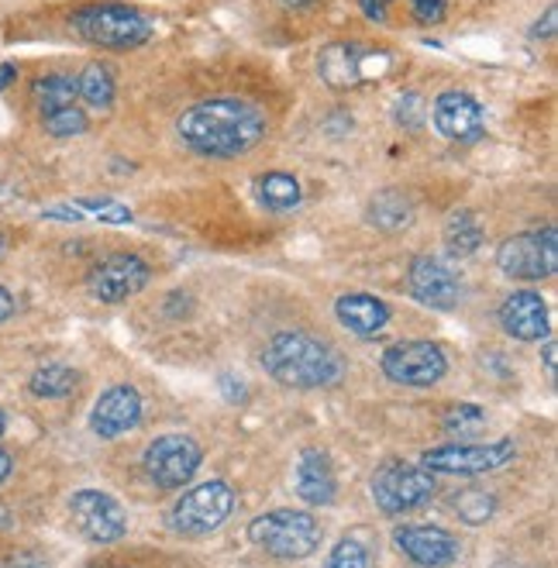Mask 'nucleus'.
<instances>
[{"label":"nucleus","instance_id":"nucleus-32","mask_svg":"<svg viewBox=\"0 0 558 568\" xmlns=\"http://www.w3.org/2000/svg\"><path fill=\"white\" fill-rule=\"evenodd\" d=\"M486 424V414L473 404H458L445 414V430L448 434H473Z\"/></svg>","mask_w":558,"mask_h":568},{"label":"nucleus","instance_id":"nucleus-37","mask_svg":"<svg viewBox=\"0 0 558 568\" xmlns=\"http://www.w3.org/2000/svg\"><path fill=\"white\" fill-rule=\"evenodd\" d=\"M14 80H18V65H14V62H4V65H0V93H4Z\"/></svg>","mask_w":558,"mask_h":568},{"label":"nucleus","instance_id":"nucleus-11","mask_svg":"<svg viewBox=\"0 0 558 568\" xmlns=\"http://www.w3.org/2000/svg\"><path fill=\"white\" fill-rule=\"evenodd\" d=\"M383 373L389 383H397V386L424 389V386H435L448 373V358H445L442 345L414 338V342H400V345L386 348Z\"/></svg>","mask_w":558,"mask_h":568},{"label":"nucleus","instance_id":"nucleus-14","mask_svg":"<svg viewBox=\"0 0 558 568\" xmlns=\"http://www.w3.org/2000/svg\"><path fill=\"white\" fill-rule=\"evenodd\" d=\"M407 286L417 304L432 311H452L463 300V280L452 273V265L435 255H417L407 270Z\"/></svg>","mask_w":558,"mask_h":568},{"label":"nucleus","instance_id":"nucleus-3","mask_svg":"<svg viewBox=\"0 0 558 568\" xmlns=\"http://www.w3.org/2000/svg\"><path fill=\"white\" fill-rule=\"evenodd\" d=\"M77 36L111 52L142 49L152 39V21L131 4H87L73 11Z\"/></svg>","mask_w":558,"mask_h":568},{"label":"nucleus","instance_id":"nucleus-18","mask_svg":"<svg viewBox=\"0 0 558 568\" xmlns=\"http://www.w3.org/2000/svg\"><path fill=\"white\" fill-rule=\"evenodd\" d=\"M500 327L517 342H545L548 338V304L535 290H517L504 300Z\"/></svg>","mask_w":558,"mask_h":568},{"label":"nucleus","instance_id":"nucleus-36","mask_svg":"<svg viewBox=\"0 0 558 568\" xmlns=\"http://www.w3.org/2000/svg\"><path fill=\"white\" fill-rule=\"evenodd\" d=\"M4 568H45V561L39 555H14L11 561H4Z\"/></svg>","mask_w":558,"mask_h":568},{"label":"nucleus","instance_id":"nucleus-44","mask_svg":"<svg viewBox=\"0 0 558 568\" xmlns=\"http://www.w3.org/2000/svg\"><path fill=\"white\" fill-rule=\"evenodd\" d=\"M0 248H4V235H0Z\"/></svg>","mask_w":558,"mask_h":568},{"label":"nucleus","instance_id":"nucleus-39","mask_svg":"<svg viewBox=\"0 0 558 568\" xmlns=\"http://www.w3.org/2000/svg\"><path fill=\"white\" fill-rule=\"evenodd\" d=\"M11 469H14V458H11L4 448H0V483H4V479L11 476Z\"/></svg>","mask_w":558,"mask_h":568},{"label":"nucleus","instance_id":"nucleus-26","mask_svg":"<svg viewBox=\"0 0 558 568\" xmlns=\"http://www.w3.org/2000/svg\"><path fill=\"white\" fill-rule=\"evenodd\" d=\"M301 196H304V190L293 173H266L258 180V200L270 211H293L301 204Z\"/></svg>","mask_w":558,"mask_h":568},{"label":"nucleus","instance_id":"nucleus-15","mask_svg":"<svg viewBox=\"0 0 558 568\" xmlns=\"http://www.w3.org/2000/svg\"><path fill=\"white\" fill-rule=\"evenodd\" d=\"M432 124L438 128V135H445L448 142L469 145V142L483 139L486 114H483V104L473 93L445 90V93L435 97V104H432Z\"/></svg>","mask_w":558,"mask_h":568},{"label":"nucleus","instance_id":"nucleus-13","mask_svg":"<svg viewBox=\"0 0 558 568\" xmlns=\"http://www.w3.org/2000/svg\"><path fill=\"white\" fill-rule=\"evenodd\" d=\"M149 280H152V270L145 258L131 255V252H114L93 265L87 286L101 304H121V300L142 293L149 286Z\"/></svg>","mask_w":558,"mask_h":568},{"label":"nucleus","instance_id":"nucleus-28","mask_svg":"<svg viewBox=\"0 0 558 568\" xmlns=\"http://www.w3.org/2000/svg\"><path fill=\"white\" fill-rule=\"evenodd\" d=\"M42 128L49 131L52 139H77L90 128V118L73 104V108H59V111L42 114Z\"/></svg>","mask_w":558,"mask_h":568},{"label":"nucleus","instance_id":"nucleus-4","mask_svg":"<svg viewBox=\"0 0 558 568\" xmlns=\"http://www.w3.org/2000/svg\"><path fill=\"white\" fill-rule=\"evenodd\" d=\"M248 538L280 561H301L317 551L321 524L307 510H273L248 524Z\"/></svg>","mask_w":558,"mask_h":568},{"label":"nucleus","instance_id":"nucleus-34","mask_svg":"<svg viewBox=\"0 0 558 568\" xmlns=\"http://www.w3.org/2000/svg\"><path fill=\"white\" fill-rule=\"evenodd\" d=\"M555 24H558V11L548 8L545 18L531 28V39H535V42H551V39H555Z\"/></svg>","mask_w":558,"mask_h":568},{"label":"nucleus","instance_id":"nucleus-6","mask_svg":"<svg viewBox=\"0 0 558 568\" xmlns=\"http://www.w3.org/2000/svg\"><path fill=\"white\" fill-rule=\"evenodd\" d=\"M232 510H235V489L221 479H211L176 499L170 510V527L176 534H186V538H204V534L217 530L232 517Z\"/></svg>","mask_w":558,"mask_h":568},{"label":"nucleus","instance_id":"nucleus-20","mask_svg":"<svg viewBox=\"0 0 558 568\" xmlns=\"http://www.w3.org/2000/svg\"><path fill=\"white\" fill-rule=\"evenodd\" d=\"M335 314L352 334H363V338H373V334H379L389 324V307L383 304L379 296H369V293L338 296Z\"/></svg>","mask_w":558,"mask_h":568},{"label":"nucleus","instance_id":"nucleus-24","mask_svg":"<svg viewBox=\"0 0 558 568\" xmlns=\"http://www.w3.org/2000/svg\"><path fill=\"white\" fill-rule=\"evenodd\" d=\"M77 93L87 100L90 108L108 111V108L114 104V93H118L114 77H111L108 65H104V62H87V65H83V73L77 77Z\"/></svg>","mask_w":558,"mask_h":568},{"label":"nucleus","instance_id":"nucleus-7","mask_svg":"<svg viewBox=\"0 0 558 568\" xmlns=\"http://www.w3.org/2000/svg\"><path fill=\"white\" fill-rule=\"evenodd\" d=\"M497 265L507 280H517V283L548 280L558 270V231L555 227L524 231V235L500 242Z\"/></svg>","mask_w":558,"mask_h":568},{"label":"nucleus","instance_id":"nucleus-23","mask_svg":"<svg viewBox=\"0 0 558 568\" xmlns=\"http://www.w3.org/2000/svg\"><path fill=\"white\" fill-rule=\"evenodd\" d=\"M483 245V224L473 211H455L445 224V248L452 258H466Z\"/></svg>","mask_w":558,"mask_h":568},{"label":"nucleus","instance_id":"nucleus-22","mask_svg":"<svg viewBox=\"0 0 558 568\" xmlns=\"http://www.w3.org/2000/svg\"><path fill=\"white\" fill-rule=\"evenodd\" d=\"M77 386H80V373L73 365H62V362L42 365V369H35V376L28 379V389L39 399H65Z\"/></svg>","mask_w":558,"mask_h":568},{"label":"nucleus","instance_id":"nucleus-41","mask_svg":"<svg viewBox=\"0 0 558 568\" xmlns=\"http://www.w3.org/2000/svg\"><path fill=\"white\" fill-rule=\"evenodd\" d=\"M283 4H286V8H311L314 0H283Z\"/></svg>","mask_w":558,"mask_h":568},{"label":"nucleus","instance_id":"nucleus-10","mask_svg":"<svg viewBox=\"0 0 558 568\" xmlns=\"http://www.w3.org/2000/svg\"><path fill=\"white\" fill-rule=\"evenodd\" d=\"M517 448L514 442H489V445H442L424 452L420 465L428 473H445V476H486L504 469L507 462H514Z\"/></svg>","mask_w":558,"mask_h":568},{"label":"nucleus","instance_id":"nucleus-43","mask_svg":"<svg viewBox=\"0 0 558 568\" xmlns=\"http://www.w3.org/2000/svg\"><path fill=\"white\" fill-rule=\"evenodd\" d=\"M4 430H8V417H4V414H0V434H4Z\"/></svg>","mask_w":558,"mask_h":568},{"label":"nucleus","instance_id":"nucleus-2","mask_svg":"<svg viewBox=\"0 0 558 568\" xmlns=\"http://www.w3.org/2000/svg\"><path fill=\"white\" fill-rule=\"evenodd\" d=\"M258 362L280 386H290V389H321L342 379L338 352L304 331L273 334L266 348H262Z\"/></svg>","mask_w":558,"mask_h":568},{"label":"nucleus","instance_id":"nucleus-31","mask_svg":"<svg viewBox=\"0 0 558 568\" xmlns=\"http://www.w3.org/2000/svg\"><path fill=\"white\" fill-rule=\"evenodd\" d=\"M393 118H397L400 128H420L424 121H428V100H424L417 90H407L397 108H393Z\"/></svg>","mask_w":558,"mask_h":568},{"label":"nucleus","instance_id":"nucleus-27","mask_svg":"<svg viewBox=\"0 0 558 568\" xmlns=\"http://www.w3.org/2000/svg\"><path fill=\"white\" fill-rule=\"evenodd\" d=\"M452 510H455L458 520L479 527V524H486L489 517L497 514V496L486 493V489H463V493L452 496Z\"/></svg>","mask_w":558,"mask_h":568},{"label":"nucleus","instance_id":"nucleus-35","mask_svg":"<svg viewBox=\"0 0 558 568\" xmlns=\"http://www.w3.org/2000/svg\"><path fill=\"white\" fill-rule=\"evenodd\" d=\"M393 4V0H358V8H363V14L369 21H386V8Z\"/></svg>","mask_w":558,"mask_h":568},{"label":"nucleus","instance_id":"nucleus-9","mask_svg":"<svg viewBox=\"0 0 558 568\" xmlns=\"http://www.w3.org/2000/svg\"><path fill=\"white\" fill-rule=\"evenodd\" d=\"M201 462H204V452L193 438H186V434H162V438H155L145 448L142 469L155 486L176 489L193 479V473L201 469Z\"/></svg>","mask_w":558,"mask_h":568},{"label":"nucleus","instance_id":"nucleus-30","mask_svg":"<svg viewBox=\"0 0 558 568\" xmlns=\"http://www.w3.org/2000/svg\"><path fill=\"white\" fill-rule=\"evenodd\" d=\"M73 204L80 207V214L87 217H97V221H104V224H131V211L128 204H121V200H73Z\"/></svg>","mask_w":558,"mask_h":568},{"label":"nucleus","instance_id":"nucleus-8","mask_svg":"<svg viewBox=\"0 0 558 568\" xmlns=\"http://www.w3.org/2000/svg\"><path fill=\"white\" fill-rule=\"evenodd\" d=\"M432 496H435V479L424 465L417 469V465L407 462H386L373 476V499L389 517L420 510L424 504H432Z\"/></svg>","mask_w":558,"mask_h":568},{"label":"nucleus","instance_id":"nucleus-38","mask_svg":"<svg viewBox=\"0 0 558 568\" xmlns=\"http://www.w3.org/2000/svg\"><path fill=\"white\" fill-rule=\"evenodd\" d=\"M11 314H14V296L4 286H0V321H8Z\"/></svg>","mask_w":558,"mask_h":568},{"label":"nucleus","instance_id":"nucleus-19","mask_svg":"<svg viewBox=\"0 0 558 568\" xmlns=\"http://www.w3.org/2000/svg\"><path fill=\"white\" fill-rule=\"evenodd\" d=\"M293 486L297 496L311 507H332L338 496V479L332 469V458L321 448H304L297 458V473H293Z\"/></svg>","mask_w":558,"mask_h":568},{"label":"nucleus","instance_id":"nucleus-40","mask_svg":"<svg viewBox=\"0 0 558 568\" xmlns=\"http://www.w3.org/2000/svg\"><path fill=\"white\" fill-rule=\"evenodd\" d=\"M545 369L548 376H555V342H545Z\"/></svg>","mask_w":558,"mask_h":568},{"label":"nucleus","instance_id":"nucleus-12","mask_svg":"<svg viewBox=\"0 0 558 568\" xmlns=\"http://www.w3.org/2000/svg\"><path fill=\"white\" fill-rule=\"evenodd\" d=\"M70 517H73V527L83 534V538L97 541V545L121 541L124 534H128L124 507L118 504L114 496H108L101 489H80V493H73Z\"/></svg>","mask_w":558,"mask_h":568},{"label":"nucleus","instance_id":"nucleus-42","mask_svg":"<svg viewBox=\"0 0 558 568\" xmlns=\"http://www.w3.org/2000/svg\"><path fill=\"white\" fill-rule=\"evenodd\" d=\"M0 527H8V510L4 507H0Z\"/></svg>","mask_w":558,"mask_h":568},{"label":"nucleus","instance_id":"nucleus-1","mask_svg":"<svg viewBox=\"0 0 558 568\" xmlns=\"http://www.w3.org/2000/svg\"><path fill=\"white\" fill-rule=\"evenodd\" d=\"M176 135L196 155L242 159L266 139V114L239 97H211L176 118Z\"/></svg>","mask_w":558,"mask_h":568},{"label":"nucleus","instance_id":"nucleus-29","mask_svg":"<svg viewBox=\"0 0 558 568\" xmlns=\"http://www.w3.org/2000/svg\"><path fill=\"white\" fill-rule=\"evenodd\" d=\"M373 551L363 538H342L332 551H327L321 568H369Z\"/></svg>","mask_w":558,"mask_h":568},{"label":"nucleus","instance_id":"nucleus-17","mask_svg":"<svg viewBox=\"0 0 558 568\" xmlns=\"http://www.w3.org/2000/svg\"><path fill=\"white\" fill-rule=\"evenodd\" d=\"M139 420H142V396L135 386H111L108 393H101L90 414V427L101 438H121L131 427H139Z\"/></svg>","mask_w":558,"mask_h":568},{"label":"nucleus","instance_id":"nucleus-21","mask_svg":"<svg viewBox=\"0 0 558 568\" xmlns=\"http://www.w3.org/2000/svg\"><path fill=\"white\" fill-rule=\"evenodd\" d=\"M366 221H369L376 231H386V235H397V231H404V227L414 224V204H410V196L400 193V190H379V193L369 200Z\"/></svg>","mask_w":558,"mask_h":568},{"label":"nucleus","instance_id":"nucleus-33","mask_svg":"<svg viewBox=\"0 0 558 568\" xmlns=\"http://www.w3.org/2000/svg\"><path fill=\"white\" fill-rule=\"evenodd\" d=\"M407 4L420 24H442L448 18V0H407Z\"/></svg>","mask_w":558,"mask_h":568},{"label":"nucleus","instance_id":"nucleus-5","mask_svg":"<svg viewBox=\"0 0 558 568\" xmlns=\"http://www.w3.org/2000/svg\"><path fill=\"white\" fill-rule=\"evenodd\" d=\"M393 65L386 49H369L363 42H327L317 52V77L332 90H355L379 83Z\"/></svg>","mask_w":558,"mask_h":568},{"label":"nucleus","instance_id":"nucleus-16","mask_svg":"<svg viewBox=\"0 0 558 568\" xmlns=\"http://www.w3.org/2000/svg\"><path fill=\"white\" fill-rule=\"evenodd\" d=\"M393 541H397V548L424 565V568H448L455 558H458V538L442 527H432V524H404L397 527V534H393Z\"/></svg>","mask_w":558,"mask_h":568},{"label":"nucleus","instance_id":"nucleus-25","mask_svg":"<svg viewBox=\"0 0 558 568\" xmlns=\"http://www.w3.org/2000/svg\"><path fill=\"white\" fill-rule=\"evenodd\" d=\"M31 93H35V104L42 114L49 111H59V108H73L80 93H77V80L65 77V73H49V77H39L31 83Z\"/></svg>","mask_w":558,"mask_h":568}]
</instances>
